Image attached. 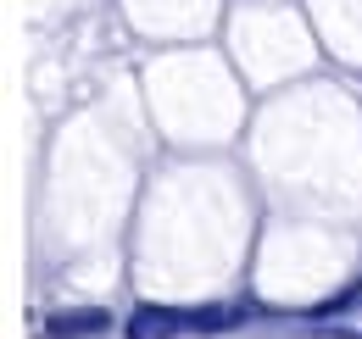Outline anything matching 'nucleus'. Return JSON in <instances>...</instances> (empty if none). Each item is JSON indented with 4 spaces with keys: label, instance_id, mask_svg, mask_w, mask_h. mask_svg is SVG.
Wrapping results in <instances>:
<instances>
[{
    "label": "nucleus",
    "instance_id": "nucleus-1",
    "mask_svg": "<svg viewBox=\"0 0 362 339\" xmlns=\"http://www.w3.org/2000/svg\"><path fill=\"white\" fill-rule=\"evenodd\" d=\"M189 323V311H173V306H139L129 317V339H173Z\"/></svg>",
    "mask_w": 362,
    "mask_h": 339
},
{
    "label": "nucleus",
    "instance_id": "nucleus-2",
    "mask_svg": "<svg viewBox=\"0 0 362 339\" xmlns=\"http://www.w3.org/2000/svg\"><path fill=\"white\" fill-rule=\"evenodd\" d=\"M112 328V317L100 306H78V311H56L50 317V339H95Z\"/></svg>",
    "mask_w": 362,
    "mask_h": 339
}]
</instances>
